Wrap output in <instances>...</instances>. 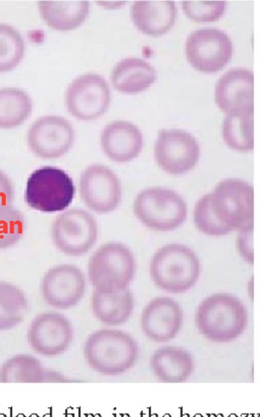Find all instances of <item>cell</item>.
Instances as JSON below:
<instances>
[{
    "mask_svg": "<svg viewBox=\"0 0 260 417\" xmlns=\"http://www.w3.org/2000/svg\"><path fill=\"white\" fill-rule=\"evenodd\" d=\"M196 227L211 236L226 235L253 223V188L247 182L228 179L197 203Z\"/></svg>",
    "mask_w": 260,
    "mask_h": 417,
    "instance_id": "6da1fadb",
    "label": "cell"
},
{
    "mask_svg": "<svg viewBox=\"0 0 260 417\" xmlns=\"http://www.w3.org/2000/svg\"><path fill=\"white\" fill-rule=\"evenodd\" d=\"M83 353L93 370L103 375L116 376L134 366L139 349L135 339L128 333L118 329H101L88 335Z\"/></svg>",
    "mask_w": 260,
    "mask_h": 417,
    "instance_id": "7a4b0ae2",
    "label": "cell"
},
{
    "mask_svg": "<svg viewBox=\"0 0 260 417\" xmlns=\"http://www.w3.org/2000/svg\"><path fill=\"white\" fill-rule=\"evenodd\" d=\"M136 268L131 249L122 243L110 242L101 245L89 258L88 276L94 291L112 293L128 288Z\"/></svg>",
    "mask_w": 260,
    "mask_h": 417,
    "instance_id": "3957f363",
    "label": "cell"
},
{
    "mask_svg": "<svg viewBox=\"0 0 260 417\" xmlns=\"http://www.w3.org/2000/svg\"><path fill=\"white\" fill-rule=\"evenodd\" d=\"M150 274L153 282L167 292L180 294L190 290L201 272L198 258L188 247L171 244L159 249L152 256Z\"/></svg>",
    "mask_w": 260,
    "mask_h": 417,
    "instance_id": "277c9868",
    "label": "cell"
},
{
    "mask_svg": "<svg viewBox=\"0 0 260 417\" xmlns=\"http://www.w3.org/2000/svg\"><path fill=\"white\" fill-rule=\"evenodd\" d=\"M247 311L235 297L215 294L204 299L197 312L199 329L206 337L225 342L239 336L247 324Z\"/></svg>",
    "mask_w": 260,
    "mask_h": 417,
    "instance_id": "5b68a950",
    "label": "cell"
},
{
    "mask_svg": "<svg viewBox=\"0 0 260 417\" xmlns=\"http://www.w3.org/2000/svg\"><path fill=\"white\" fill-rule=\"evenodd\" d=\"M136 218L146 227L158 231H170L181 226L187 216L183 198L174 190L150 187L141 191L133 203Z\"/></svg>",
    "mask_w": 260,
    "mask_h": 417,
    "instance_id": "8992f818",
    "label": "cell"
},
{
    "mask_svg": "<svg viewBox=\"0 0 260 417\" xmlns=\"http://www.w3.org/2000/svg\"><path fill=\"white\" fill-rule=\"evenodd\" d=\"M75 186L63 170L45 166L35 170L27 179L24 200L31 208L52 213L65 210L72 202Z\"/></svg>",
    "mask_w": 260,
    "mask_h": 417,
    "instance_id": "52a82bcc",
    "label": "cell"
},
{
    "mask_svg": "<svg viewBox=\"0 0 260 417\" xmlns=\"http://www.w3.org/2000/svg\"><path fill=\"white\" fill-rule=\"evenodd\" d=\"M51 231L55 247L71 256L87 253L98 237L95 219L88 211L79 208L69 209L58 215L52 222Z\"/></svg>",
    "mask_w": 260,
    "mask_h": 417,
    "instance_id": "ba28073f",
    "label": "cell"
},
{
    "mask_svg": "<svg viewBox=\"0 0 260 417\" xmlns=\"http://www.w3.org/2000/svg\"><path fill=\"white\" fill-rule=\"evenodd\" d=\"M110 101L108 84L103 77L95 74L82 75L74 80L66 94L68 112L83 121L102 116L108 109Z\"/></svg>",
    "mask_w": 260,
    "mask_h": 417,
    "instance_id": "9c48e42d",
    "label": "cell"
},
{
    "mask_svg": "<svg viewBox=\"0 0 260 417\" xmlns=\"http://www.w3.org/2000/svg\"><path fill=\"white\" fill-rule=\"evenodd\" d=\"M79 188L84 204L100 214L114 211L122 199V187L118 177L110 168L101 164L91 165L83 171Z\"/></svg>",
    "mask_w": 260,
    "mask_h": 417,
    "instance_id": "30bf717a",
    "label": "cell"
},
{
    "mask_svg": "<svg viewBox=\"0 0 260 417\" xmlns=\"http://www.w3.org/2000/svg\"><path fill=\"white\" fill-rule=\"evenodd\" d=\"M186 54L190 64L196 70L214 73L221 70L230 60L232 42L224 32L214 28L193 31L187 38Z\"/></svg>",
    "mask_w": 260,
    "mask_h": 417,
    "instance_id": "8fae6325",
    "label": "cell"
},
{
    "mask_svg": "<svg viewBox=\"0 0 260 417\" xmlns=\"http://www.w3.org/2000/svg\"><path fill=\"white\" fill-rule=\"evenodd\" d=\"M154 155L158 166L173 175L191 170L200 158L198 141L190 133L178 129L160 131L155 142Z\"/></svg>",
    "mask_w": 260,
    "mask_h": 417,
    "instance_id": "7c38bea8",
    "label": "cell"
},
{
    "mask_svg": "<svg viewBox=\"0 0 260 417\" xmlns=\"http://www.w3.org/2000/svg\"><path fill=\"white\" fill-rule=\"evenodd\" d=\"M75 140L71 123L58 115H46L36 120L27 135L28 145L38 157L47 159L59 158L70 150Z\"/></svg>",
    "mask_w": 260,
    "mask_h": 417,
    "instance_id": "4fadbf2b",
    "label": "cell"
},
{
    "mask_svg": "<svg viewBox=\"0 0 260 417\" xmlns=\"http://www.w3.org/2000/svg\"><path fill=\"white\" fill-rule=\"evenodd\" d=\"M40 290L43 299L49 306L68 309L82 300L85 292L86 280L82 271L76 266L58 265L44 274Z\"/></svg>",
    "mask_w": 260,
    "mask_h": 417,
    "instance_id": "5bb4252c",
    "label": "cell"
},
{
    "mask_svg": "<svg viewBox=\"0 0 260 417\" xmlns=\"http://www.w3.org/2000/svg\"><path fill=\"white\" fill-rule=\"evenodd\" d=\"M253 87L252 72L241 68L230 70L216 85V103L227 115L253 113Z\"/></svg>",
    "mask_w": 260,
    "mask_h": 417,
    "instance_id": "9a60e30c",
    "label": "cell"
},
{
    "mask_svg": "<svg viewBox=\"0 0 260 417\" xmlns=\"http://www.w3.org/2000/svg\"><path fill=\"white\" fill-rule=\"evenodd\" d=\"M101 145L110 160L125 163L139 156L143 148V137L135 124L125 120H115L102 130Z\"/></svg>",
    "mask_w": 260,
    "mask_h": 417,
    "instance_id": "2e32d148",
    "label": "cell"
},
{
    "mask_svg": "<svg viewBox=\"0 0 260 417\" xmlns=\"http://www.w3.org/2000/svg\"><path fill=\"white\" fill-rule=\"evenodd\" d=\"M182 318V311L177 303L169 298L158 297L145 306L141 313L140 324L148 338L162 342L176 334Z\"/></svg>",
    "mask_w": 260,
    "mask_h": 417,
    "instance_id": "e0dca14e",
    "label": "cell"
},
{
    "mask_svg": "<svg viewBox=\"0 0 260 417\" xmlns=\"http://www.w3.org/2000/svg\"><path fill=\"white\" fill-rule=\"evenodd\" d=\"M131 15L139 30L158 36L165 34L173 25L177 9L171 1H137L132 7Z\"/></svg>",
    "mask_w": 260,
    "mask_h": 417,
    "instance_id": "ac0fdd59",
    "label": "cell"
},
{
    "mask_svg": "<svg viewBox=\"0 0 260 417\" xmlns=\"http://www.w3.org/2000/svg\"><path fill=\"white\" fill-rule=\"evenodd\" d=\"M37 324V346L43 355H61L70 346L74 336L70 320L62 314L49 312L39 315Z\"/></svg>",
    "mask_w": 260,
    "mask_h": 417,
    "instance_id": "d6986e66",
    "label": "cell"
},
{
    "mask_svg": "<svg viewBox=\"0 0 260 417\" xmlns=\"http://www.w3.org/2000/svg\"><path fill=\"white\" fill-rule=\"evenodd\" d=\"M91 306L94 316L100 322L108 326H119L131 316L134 298L128 288L112 293L93 291Z\"/></svg>",
    "mask_w": 260,
    "mask_h": 417,
    "instance_id": "ffe728a7",
    "label": "cell"
},
{
    "mask_svg": "<svg viewBox=\"0 0 260 417\" xmlns=\"http://www.w3.org/2000/svg\"><path fill=\"white\" fill-rule=\"evenodd\" d=\"M154 68L143 59L129 57L123 59L114 67L111 81L118 91L128 94L141 92L156 80Z\"/></svg>",
    "mask_w": 260,
    "mask_h": 417,
    "instance_id": "44dd1931",
    "label": "cell"
},
{
    "mask_svg": "<svg viewBox=\"0 0 260 417\" xmlns=\"http://www.w3.org/2000/svg\"><path fill=\"white\" fill-rule=\"evenodd\" d=\"M38 8L44 21L60 31L75 29L86 19L89 11L87 1H42Z\"/></svg>",
    "mask_w": 260,
    "mask_h": 417,
    "instance_id": "7402d4cb",
    "label": "cell"
},
{
    "mask_svg": "<svg viewBox=\"0 0 260 417\" xmlns=\"http://www.w3.org/2000/svg\"><path fill=\"white\" fill-rule=\"evenodd\" d=\"M151 365L156 375L169 382L180 381L189 376L192 362L185 351L176 348H162L152 355Z\"/></svg>",
    "mask_w": 260,
    "mask_h": 417,
    "instance_id": "603a6c76",
    "label": "cell"
},
{
    "mask_svg": "<svg viewBox=\"0 0 260 417\" xmlns=\"http://www.w3.org/2000/svg\"><path fill=\"white\" fill-rule=\"evenodd\" d=\"M32 103L25 91L14 87L0 89V128L10 129L22 124L30 116Z\"/></svg>",
    "mask_w": 260,
    "mask_h": 417,
    "instance_id": "cb8c5ba5",
    "label": "cell"
},
{
    "mask_svg": "<svg viewBox=\"0 0 260 417\" xmlns=\"http://www.w3.org/2000/svg\"><path fill=\"white\" fill-rule=\"evenodd\" d=\"M223 138L231 148L239 151L253 149V113L228 114L222 125Z\"/></svg>",
    "mask_w": 260,
    "mask_h": 417,
    "instance_id": "d4e9b609",
    "label": "cell"
},
{
    "mask_svg": "<svg viewBox=\"0 0 260 417\" xmlns=\"http://www.w3.org/2000/svg\"><path fill=\"white\" fill-rule=\"evenodd\" d=\"M23 37L13 27L0 23V72L13 70L24 56Z\"/></svg>",
    "mask_w": 260,
    "mask_h": 417,
    "instance_id": "484cf974",
    "label": "cell"
},
{
    "mask_svg": "<svg viewBox=\"0 0 260 417\" xmlns=\"http://www.w3.org/2000/svg\"><path fill=\"white\" fill-rule=\"evenodd\" d=\"M27 307V298L22 290L12 283L0 281L1 322L20 318Z\"/></svg>",
    "mask_w": 260,
    "mask_h": 417,
    "instance_id": "4316f807",
    "label": "cell"
},
{
    "mask_svg": "<svg viewBox=\"0 0 260 417\" xmlns=\"http://www.w3.org/2000/svg\"><path fill=\"white\" fill-rule=\"evenodd\" d=\"M24 215L13 206L0 209V249L15 245L25 229Z\"/></svg>",
    "mask_w": 260,
    "mask_h": 417,
    "instance_id": "83f0119b",
    "label": "cell"
},
{
    "mask_svg": "<svg viewBox=\"0 0 260 417\" xmlns=\"http://www.w3.org/2000/svg\"><path fill=\"white\" fill-rule=\"evenodd\" d=\"M225 1H184L182 8L188 17L200 22L218 20L226 9Z\"/></svg>",
    "mask_w": 260,
    "mask_h": 417,
    "instance_id": "f1b7e54d",
    "label": "cell"
},
{
    "mask_svg": "<svg viewBox=\"0 0 260 417\" xmlns=\"http://www.w3.org/2000/svg\"><path fill=\"white\" fill-rule=\"evenodd\" d=\"M253 223L240 230L237 241L238 249L241 255L248 263H253Z\"/></svg>",
    "mask_w": 260,
    "mask_h": 417,
    "instance_id": "f546056e",
    "label": "cell"
},
{
    "mask_svg": "<svg viewBox=\"0 0 260 417\" xmlns=\"http://www.w3.org/2000/svg\"><path fill=\"white\" fill-rule=\"evenodd\" d=\"M15 190L10 179L0 170V209L13 206Z\"/></svg>",
    "mask_w": 260,
    "mask_h": 417,
    "instance_id": "4dcf8cb0",
    "label": "cell"
}]
</instances>
